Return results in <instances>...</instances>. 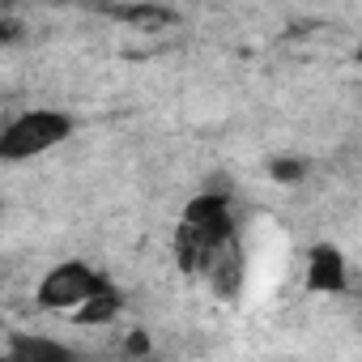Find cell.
Here are the masks:
<instances>
[{"instance_id": "obj_1", "label": "cell", "mask_w": 362, "mask_h": 362, "mask_svg": "<svg viewBox=\"0 0 362 362\" xmlns=\"http://www.w3.org/2000/svg\"><path fill=\"white\" fill-rule=\"evenodd\" d=\"M73 115L60 107H30L0 128V162H35L73 136Z\"/></svg>"}, {"instance_id": "obj_2", "label": "cell", "mask_w": 362, "mask_h": 362, "mask_svg": "<svg viewBox=\"0 0 362 362\" xmlns=\"http://www.w3.org/2000/svg\"><path fill=\"white\" fill-rule=\"evenodd\" d=\"M111 281L98 273V269H90L86 260H60V264H52L47 273H43V281H39V290H35V303L39 307H47V311H77V307H86L94 294H103Z\"/></svg>"}, {"instance_id": "obj_3", "label": "cell", "mask_w": 362, "mask_h": 362, "mask_svg": "<svg viewBox=\"0 0 362 362\" xmlns=\"http://www.w3.org/2000/svg\"><path fill=\"white\" fill-rule=\"evenodd\" d=\"M5 362H81V354L56 337H43V332H13Z\"/></svg>"}, {"instance_id": "obj_4", "label": "cell", "mask_w": 362, "mask_h": 362, "mask_svg": "<svg viewBox=\"0 0 362 362\" xmlns=\"http://www.w3.org/2000/svg\"><path fill=\"white\" fill-rule=\"evenodd\" d=\"M307 286L315 294H341L349 286V264L332 243H315L311 260H307Z\"/></svg>"}, {"instance_id": "obj_5", "label": "cell", "mask_w": 362, "mask_h": 362, "mask_svg": "<svg viewBox=\"0 0 362 362\" xmlns=\"http://www.w3.org/2000/svg\"><path fill=\"white\" fill-rule=\"evenodd\" d=\"M115 311H119V298H115V290L107 286V290H103V294H94L86 307H77V311H73V320H77V324H111V320H115Z\"/></svg>"}, {"instance_id": "obj_6", "label": "cell", "mask_w": 362, "mask_h": 362, "mask_svg": "<svg viewBox=\"0 0 362 362\" xmlns=\"http://www.w3.org/2000/svg\"><path fill=\"white\" fill-rule=\"evenodd\" d=\"M111 18H119V22H132V26H149V30H158V26L175 22V13H170V9H153V5H128V9H111Z\"/></svg>"}, {"instance_id": "obj_7", "label": "cell", "mask_w": 362, "mask_h": 362, "mask_svg": "<svg viewBox=\"0 0 362 362\" xmlns=\"http://www.w3.org/2000/svg\"><path fill=\"white\" fill-rule=\"evenodd\" d=\"M273 179L294 184V179H303V162H298V158H277V162H273Z\"/></svg>"}, {"instance_id": "obj_8", "label": "cell", "mask_w": 362, "mask_h": 362, "mask_svg": "<svg viewBox=\"0 0 362 362\" xmlns=\"http://www.w3.org/2000/svg\"><path fill=\"white\" fill-rule=\"evenodd\" d=\"M9 39H13V26H9V22H5V18H0V47H5V43H9Z\"/></svg>"}, {"instance_id": "obj_9", "label": "cell", "mask_w": 362, "mask_h": 362, "mask_svg": "<svg viewBox=\"0 0 362 362\" xmlns=\"http://www.w3.org/2000/svg\"><path fill=\"white\" fill-rule=\"evenodd\" d=\"M0 362H5V354H0Z\"/></svg>"}]
</instances>
